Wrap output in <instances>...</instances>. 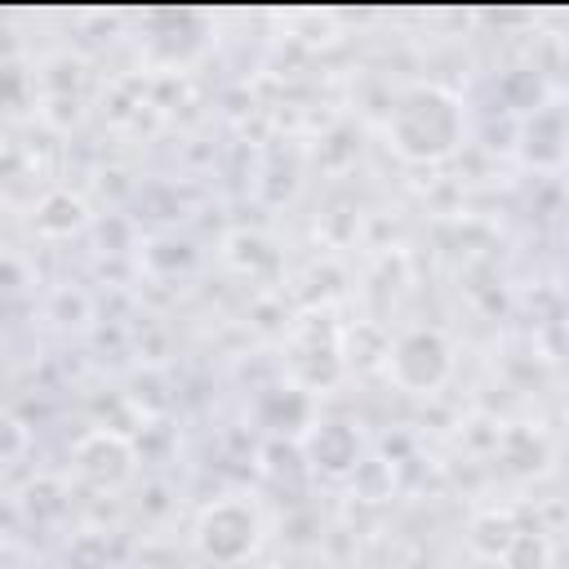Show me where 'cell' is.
Returning a JSON list of instances; mask_svg holds the SVG:
<instances>
[{"label":"cell","mask_w":569,"mask_h":569,"mask_svg":"<svg viewBox=\"0 0 569 569\" xmlns=\"http://www.w3.org/2000/svg\"><path fill=\"white\" fill-rule=\"evenodd\" d=\"M458 138V111L453 98L436 89H413L396 111V147L413 160H436Z\"/></svg>","instance_id":"obj_1"}]
</instances>
